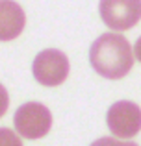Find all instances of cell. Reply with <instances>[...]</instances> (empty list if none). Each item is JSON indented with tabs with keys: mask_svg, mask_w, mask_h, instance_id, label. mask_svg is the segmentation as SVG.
<instances>
[{
	"mask_svg": "<svg viewBox=\"0 0 141 146\" xmlns=\"http://www.w3.org/2000/svg\"><path fill=\"white\" fill-rule=\"evenodd\" d=\"M106 124L119 139H130L141 131V107L128 100H119L108 109Z\"/></svg>",
	"mask_w": 141,
	"mask_h": 146,
	"instance_id": "obj_5",
	"label": "cell"
},
{
	"mask_svg": "<svg viewBox=\"0 0 141 146\" xmlns=\"http://www.w3.org/2000/svg\"><path fill=\"white\" fill-rule=\"evenodd\" d=\"M26 26L24 9L15 0H0V41H13Z\"/></svg>",
	"mask_w": 141,
	"mask_h": 146,
	"instance_id": "obj_6",
	"label": "cell"
},
{
	"mask_svg": "<svg viewBox=\"0 0 141 146\" xmlns=\"http://www.w3.org/2000/svg\"><path fill=\"white\" fill-rule=\"evenodd\" d=\"M134 54H136V59L141 63V37L136 41V44H134Z\"/></svg>",
	"mask_w": 141,
	"mask_h": 146,
	"instance_id": "obj_10",
	"label": "cell"
},
{
	"mask_svg": "<svg viewBox=\"0 0 141 146\" xmlns=\"http://www.w3.org/2000/svg\"><path fill=\"white\" fill-rule=\"evenodd\" d=\"M0 146H22V141L13 129L0 128Z\"/></svg>",
	"mask_w": 141,
	"mask_h": 146,
	"instance_id": "obj_7",
	"label": "cell"
},
{
	"mask_svg": "<svg viewBox=\"0 0 141 146\" xmlns=\"http://www.w3.org/2000/svg\"><path fill=\"white\" fill-rule=\"evenodd\" d=\"M89 63L106 80H121L134 67V50L126 37L119 33H102L89 48Z\"/></svg>",
	"mask_w": 141,
	"mask_h": 146,
	"instance_id": "obj_1",
	"label": "cell"
},
{
	"mask_svg": "<svg viewBox=\"0 0 141 146\" xmlns=\"http://www.w3.org/2000/svg\"><path fill=\"white\" fill-rule=\"evenodd\" d=\"M89 146H138L136 143H128V141H119L115 137H100Z\"/></svg>",
	"mask_w": 141,
	"mask_h": 146,
	"instance_id": "obj_8",
	"label": "cell"
},
{
	"mask_svg": "<svg viewBox=\"0 0 141 146\" xmlns=\"http://www.w3.org/2000/svg\"><path fill=\"white\" fill-rule=\"evenodd\" d=\"M69 59L61 50L47 48L39 52L33 59L32 72L37 83L45 87H58L69 76Z\"/></svg>",
	"mask_w": 141,
	"mask_h": 146,
	"instance_id": "obj_3",
	"label": "cell"
},
{
	"mask_svg": "<svg viewBox=\"0 0 141 146\" xmlns=\"http://www.w3.org/2000/svg\"><path fill=\"white\" fill-rule=\"evenodd\" d=\"M7 107H9V94H7L6 87L0 83V117H4V115H6Z\"/></svg>",
	"mask_w": 141,
	"mask_h": 146,
	"instance_id": "obj_9",
	"label": "cell"
},
{
	"mask_svg": "<svg viewBox=\"0 0 141 146\" xmlns=\"http://www.w3.org/2000/svg\"><path fill=\"white\" fill-rule=\"evenodd\" d=\"M100 19L110 30H130L141 19V0H100Z\"/></svg>",
	"mask_w": 141,
	"mask_h": 146,
	"instance_id": "obj_4",
	"label": "cell"
},
{
	"mask_svg": "<svg viewBox=\"0 0 141 146\" xmlns=\"http://www.w3.org/2000/svg\"><path fill=\"white\" fill-rule=\"evenodd\" d=\"M15 131L26 139H41L52 128V113L45 104L41 102H28L17 107L13 115Z\"/></svg>",
	"mask_w": 141,
	"mask_h": 146,
	"instance_id": "obj_2",
	"label": "cell"
}]
</instances>
